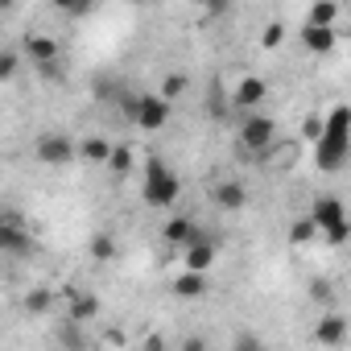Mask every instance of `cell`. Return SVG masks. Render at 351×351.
<instances>
[{
    "label": "cell",
    "mask_w": 351,
    "mask_h": 351,
    "mask_svg": "<svg viewBox=\"0 0 351 351\" xmlns=\"http://www.w3.org/2000/svg\"><path fill=\"white\" fill-rule=\"evenodd\" d=\"M306 21L310 25H335L339 21V5H335V0H314L310 13H306Z\"/></svg>",
    "instance_id": "obj_19"
},
{
    "label": "cell",
    "mask_w": 351,
    "mask_h": 351,
    "mask_svg": "<svg viewBox=\"0 0 351 351\" xmlns=\"http://www.w3.org/2000/svg\"><path fill=\"white\" fill-rule=\"evenodd\" d=\"M178 195H182V178L165 165L161 153H149L145 157V173H141V199H145V207L169 211L173 203H178Z\"/></svg>",
    "instance_id": "obj_2"
},
{
    "label": "cell",
    "mask_w": 351,
    "mask_h": 351,
    "mask_svg": "<svg viewBox=\"0 0 351 351\" xmlns=\"http://www.w3.org/2000/svg\"><path fill=\"white\" fill-rule=\"evenodd\" d=\"M191 5H199V9H207V5H211V0H191Z\"/></svg>",
    "instance_id": "obj_32"
},
{
    "label": "cell",
    "mask_w": 351,
    "mask_h": 351,
    "mask_svg": "<svg viewBox=\"0 0 351 351\" xmlns=\"http://www.w3.org/2000/svg\"><path fill=\"white\" fill-rule=\"evenodd\" d=\"M34 157L42 161V165H71V161H79V141L75 136H66V132H42L38 141H34Z\"/></svg>",
    "instance_id": "obj_5"
},
{
    "label": "cell",
    "mask_w": 351,
    "mask_h": 351,
    "mask_svg": "<svg viewBox=\"0 0 351 351\" xmlns=\"http://www.w3.org/2000/svg\"><path fill=\"white\" fill-rule=\"evenodd\" d=\"M322 124H326V116H318V112H310V116L302 120V132H306L310 141H318V136H322Z\"/></svg>",
    "instance_id": "obj_28"
},
{
    "label": "cell",
    "mask_w": 351,
    "mask_h": 351,
    "mask_svg": "<svg viewBox=\"0 0 351 351\" xmlns=\"http://www.w3.org/2000/svg\"><path fill=\"white\" fill-rule=\"evenodd\" d=\"M281 38H285V25H281V21H269V29L261 34V46H265V50H277Z\"/></svg>",
    "instance_id": "obj_26"
},
{
    "label": "cell",
    "mask_w": 351,
    "mask_h": 351,
    "mask_svg": "<svg viewBox=\"0 0 351 351\" xmlns=\"http://www.w3.org/2000/svg\"><path fill=\"white\" fill-rule=\"evenodd\" d=\"M310 215H314L318 232H326V228H335V223H343V219H347V207H343V199H339V195H314Z\"/></svg>",
    "instance_id": "obj_10"
},
{
    "label": "cell",
    "mask_w": 351,
    "mask_h": 351,
    "mask_svg": "<svg viewBox=\"0 0 351 351\" xmlns=\"http://www.w3.org/2000/svg\"><path fill=\"white\" fill-rule=\"evenodd\" d=\"M108 169L116 173V178L132 173V145H116V149H112V157H108Z\"/></svg>",
    "instance_id": "obj_20"
},
{
    "label": "cell",
    "mask_w": 351,
    "mask_h": 351,
    "mask_svg": "<svg viewBox=\"0 0 351 351\" xmlns=\"http://www.w3.org/2000/svg\"><path fill=\"white\" fill-rule=\"evenodd\" d=\"M318 236H322V232H318L314 215H302V219L289 223V244H293V248H306V244H314Z\"/></svg>",
    "instance_id": "obj_18"
},
{
    "label": "cell",
    "mask_w": 351,
    "mask_h": 351,
    "mask_svg": "<svg viewBox=\"0 0 351 351\" xmlns=\"http://www.w3.org/2000/svg\"><path fill=\"white\" fill-rule=\"evenodd\" d=\"M182 256H186V269H203V273H207V269L215 265V256H219V252H215V240L203 232L191 248H182Z\"/></svg>",
    "instance_id": "obj_15"
},
{
    "label": "cell",
    "mask_w": 351,
    "mask_h": 351,
    "mask_svg": "<svg viewBox=\"0 0 351 351\" xmlns=\"http://www.w3.org/2000/svg\"><path fill=\"white\" fill-rule=\"evenodd\" d=\"M54 9H62L66 17H87L91 13V0H50Z\"/></svg>",
    "instance_id": "obj_25"
},
{
    "label": "cell",
    "mask_w": 351,
    "mask_h": 351,
    "mask_svg": "<svg viewBox=\"0 0 351 351\" xmlns=\"http://www.w3.org/2000/svg\"><path fill=\"white\" fill-rule=\"evenodd\" d=\"M25 54H29L38 66L58 62V42H54V38H46V34H29V38H25Z\"/></svg>",
    "instance_id": "obj_16"
},
{
    "label": "cell",
    "mask_w": 351,
    "mask_h": 351,
    "mask_svg": "<svg viewBox=\"0 0 351 351\" xmlns=\"http://www.w3.org/2000/svg\"><path fill=\"white\" fill-rule=\"evenodd\" d=\"M0 252H9V256H17V261H29L34 252H38V244H34V236L21 228V219H17V211H5V219H0Z\"/></svg>",
    "instance_id": "obj_6"
},
{
    "label": "cell",
    "mask_w": 351,
    "mask_h": 351,
    "mask_svg": "<svg viewBox=\"0 0 351 351\" xmlns=\"http://www.w3.org/2000/svg\"><path fill=\"white\" fill-rule=\"evenodd\" d=\"M310 298H314L318 306H326V310L335 306V289H330L326 281H314V285H310Z\"/></svg>",
    "instance_id": "obj_27"
},
{
    "label": "cell",
    "mask_w": 351,
    "mask_h": 351,
    "mask_svg": "<svg viewBox=\"0 0 351 351\" xmlns=\"http://www.w3.org/2000/svg\"><path fill=\"white\" fill-rule=\"evenodd\" d=\"M211 199H215V207L219 211H228V215H236V211H244L248 207V191H244V182H215L211 186Z\"/></svg>",
    "instance_id": "obj_11"
},
{
    "label": "cell",
    "mask_w": 351,
    "mask_h": 351,
    "mask_svg": "<svg viewBox=\"0 0 351 351\" xmlns=\"http://www.w3.org/2000/svg\"><path fill=\"white\" fill-rule=\"evenodd\" d=\"M265 99H269V79H261V75H244V79L232 87V104L244 108V112L265 108Z\"/></svg>",
    "instance_id": "obj_8"
},
{
    "label": "cell",
    "mask_w": 351,
    "mask_h": 351,
    "mask_svg": "<svg viewBox=\"0 0 351 351\" xmlns=\"http://www.w3.org/2000/svg\"><path fill=\"white\" fill-rule=\"evenodd\" d=\"M124 112H128V120H132L136 128L157 132V128H165V120H169V99H165L161 91H132V95H124Z\"/></svg>",
    "instance_id": "obj_3"
},
{
    "label": "cell",
    "mask_w": 351,
    "mask_h": 351,
    "mask_svg": "<svg viewBox=\"0 0 351 351\" xmlns=\"http://www.w3.org/2000/svg\"><path fill=\"white\" fill-rule=\"evenodd\" d=\"M302 46L314 54V58H326V54H335V46H339V34H335V25H302Z\"/></svg>",
    "instance_id": "obj_9"
},
{
    "label": "cell",
    "mask_w": 351,
    "mask_h": 351,
    "mask_svg": "<svg viewBox=\"0 0 351 351\" xmlns=\"http://www.w3.org/2000/svg\"><path fill=\"white\" fill-rule=\"evenodd\" d=\"M236 141H240L244 153H269L273 141H277V120L265 116L261 108L256 112H244L240 124H236Z\"/></svg>",
    "instance_id": "obj_4"
},
{
    "label": "cell",
    "mask_w": 351,
    "mask_h": 351,
    "mask_svg": "<svg viewBox=\"0 0 351 351\" xmlns=\"http://www.w3.org/2000/svg\"><path fill=\"white\" fill-rule=\"evenodd\" d=\"M232 347H244V351H248V347H261V339H256V335H240Z\"/></svg>",
    "instance_id": "obj_31"
},
{
    "label": "cell",
    "mask_w": 351,
    "mask_h": 351,
    "mask_svg": "<svg viewBox=\"0 0 351 351\" xmlns=\"http://www.w3.org/2000/svg\"><path fill=\"white\" fill-rule=\"evenodd\" d=\"M203 13H207V21H215V17H223V13H232V0H211V5H207Z\"/></svg>",
    "instance_id": "obj_30"
},
{
    "label": "cell",
    "mask_w": 351,
    "mask_h": 351,
    "mask_svg": "<svg viewBox=\"0 0 351 351\" xmlns=\"http://www.w3.org/2000/svg\"><path fill=\"white\" fill-rule=\"evenodd\" d=\"M25 306H29L34 314H46V310H50V293H46V289H38V293H29V298H25Z\"/></svg>",
    "instance_id": "obj_29"
},
{
    "label": "cell",
    "mask_w": 351,
    "mask_h": 351,
    "mask_svg": "<svg viewBox=\"0 0 351 351\" xmlns=\"http://www.w3.org/2000/svg\"><path fill=\"white\" fill-rule=\"evenodd\" d=\"M347 161H351V108L335 104L326 112L322 136L314 141V165L322 173H339V169H347Z\"/></svg>",
    "instance_id": "obj_1"
},
{
    "label": "cell",
    "mask_w": 351,
    "mask_h": 351,
    "mask_svg": "<svg viewBox=\"0 0 351 351\" xmlns=\"http://www.w3.org/2000/svg\"><path fill=\"white\" fill-rule=\"evenodd\" d=\"M322 240H326L330 248H343V244L351 240V219H343V223H335V228H326V232H322Z\"/></svg>",
    "instance_id": "obj_23"
},
{
    "label": "cell",
    "mask_w": 351,
    "mask_h": 351,
    "mask_svg": "<svg viewBox=\"0 0 351 351\" xmlns=\"http://www.w3.org/2000/svg\"><path fill=\"white\" fill-rule=\"evenodd\" d=\"M17 66H21V54L17 50H5V58H0V83H13L17 79Z\"/></svg>",
    "instance_id": "obj_24"
},
{
    "label": "cell",
    "mask_w": 351,
    "mask_h": 351,
    "mask_svg": "<svg viewBox=\"0 0 351 351\" xmlns=\"http://www.w3.org/2000/svg\"><path fill=\"white\" fill-rule=\"evenodd\" d=\"M186 87H191V79L186 75H178V71H169L165 79H161V95L173 104V99H178V95H186Z\"/></svg>",
    "instance_id": "obj_21"
},
{
    "label": "cell",
    "mask_w": 351,
    "mask_h": 351,
    "mask_svg": "<svg viewBox=\"0 0 351 351\" xmlns=\"http://www.w3.org/2000/svg\"><path fill=\"white\" fill-rule=\"evenodd\" d=\"M314 339H318L322 347H339V343L347 339V318H343L339 310H326V314L318 318V326H314Z\"/></svg>",
    "instance_id": "obj_14"
},
{
    "label": "cell",
    "mask_w": 351,
    "mask_h": 351,
    "mask_svg": "<svg viewBox=\"0 0 351 351\" xmlns=\"http://www.w3.org/2000/svg\"><path fill=\"white\" fill-rule=\"evenodd\" d=\"M66 318H75V322L99 318V298L87 289H66Z\"/></svg>",
    "instance_id": "obj_13"
},
{
    "label": "cell",
    "mask_w": 351,
    "mask_h": 351,
    "mask_svg": "<svg viewBox=\"0 0 351 351\" xmlns=\"http://www.w3.org/2000/svg\"><path fill=\"white\" fill-rule=\"evenodd\" d=\"M87 252H91L95 261H116V240H112V236H91Z\"/></svg>",
    "instance_id": "obj_22"
},
{
    "label": "cell",
    "mask_w": 351,
    "mask_h": 351,
    "mask_svg": "<svg viewBox=\"0 0 351 351\" xmlns=\"http://www.w3.org/2000/svg\"><path fill=\"white\" fill-rule=\"evenodd\" d=\"M173 298H182V302H195V298H207V273L203 269H186V273H178V277H173Z\"/></svg>",
    "instance_id": "obj_12"
},
{
    "label": "cell",
    "mask_w": 351,
    "mask_h": 351,
    "mask_svg": "<svg viewBox=\"0 0 351 351\" xmlns=\"http://www.w3.org/2000/svg\"><path fill=\"white\" fill-rule=\"evenodd\" d=\"M112 141L108 136H87V141H79V161H91V165H108V157H112Z\"/></svg>",
    "instance_id": "obj_17"
},
{
    "label": "cell",
    "mask_w": 351,
    "mask_h": 351,
    "mask_svg": "<svg viewBox=\"0 0 351 351\" xmlns=\"http://www.w3.org/2000/svg\"><path fill=\"white\" fill-rule=\"evenodd\" d=\"M199 236H203V228H199L195 215H169L165 228H161V240H165L169 248H191Z\"/></svg>",
    "instance_id": "obj_7"
}]
</instances>
